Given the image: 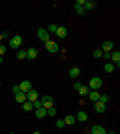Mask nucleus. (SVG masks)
Masks as SVG:
<instances>
[{
    "label": "nucleus",
    "mask_w": 120,
    "mask_h": 134,
    "mask_svg": "<svg viewBox=\"0 0 120 134\" xmlns=\"http://www.w3.org/2000/svg\"><path fill=\"white\" fill-rule=\"evenodd\" d=\"M52 102H54V100H52V96H44V98H40V104H42V108H46V110L54 106Z\"/></svg>",
    "instance_id": "obj_7"
},
{
    "label": "nucleus",
    "mask_w": 120,
    "mask_h": 134,
    "mask_svg": "<svg viewBox=\"0 0 120 134\" xmlns=\"http://www.w3.org/2000/svg\"><path fill=\"white\" fill-rule=\"evenodd\" d=\"M0 64H2V56H0Z\"/></svg>",
    "instance_id": "obj_34"
},
{
    "label": "nucleus",
    "mask_w": 120,
    "mask_h": 134,
    "mask_svg": "<svg viewBox=\"0 0 120 134\" xmlns=\"http://www.w3.org/2000/svg\"><path fill=\"white\" fill-rule=\"evenodd\" d=\"M56 30H58V24H54V22L48 24V28H46V32H48V34H56Z\"/></svg>",
    "instance_id": "obj_20"
},
{
    "label": "nucleus",
    "mask_w": 120,
    "mask_h": 134,
    "mask_svg": "<svg viewBox=\"0 0 120 134\" xmlns=\"http://www.w3.org/2000/svg\"><path fill=\"white\" fill-rule=\"evenodd\" d=\"M18 88H20V92H24V94H26L28 90H32V82H30V80H22V82L18 84Z\"/></svg>",
    "instance_id": "obj_5"
},
{
    "label": "nucleus",
    "mask_w": 120,
    "mask_h": 134,
    "mask_svg": "<svg viewBox=\"0 0 120 134\" xmlns=\"http://www.w3.org/2000/svg\"><path fill=\"white\" fill-rule=\"evenodd\" d=\"M36 116L38 118H46V108H36Z\"/></svg>",
    "instance_id": "obj_25"
},
{
    "label": "nucleus",
    "mask_w": 120,
    "mask_h": 134,
    "mask_svg": "<svg viewBox=\"0 0 120 134\" xmlns=\"http://www.w3.org/2000/svg\"><path fill=\"white\" fill-rule=\"evenodd\" d=\"M68 76H70L72 80H76V78L80 76V68H78V66H72V68L68 70Z\"/></svg>",
    "instance_id": "obj_11"
},
{
    "label": "nucleus",
    "mask_w": 120,
    "mask_h": 134,
    "mask_svg": "<svg viewBox=\"0 0 120 134\" xmlns=\"http://www.w3.org/2000/svg\"><path fill=\"white\" fill-rule=\"evenodd\" d=\"M74 12H76V14H84V0H76V2H74Z\"/></svg>",
    "instance_id": "obj_9"
},
{
    "label": "nucleus",
    "mask_w": 120,
    "mask_h": 134,
    "mask_svg": "<svg viewBox=\"0 0 120 134\" xmlns=\"http://www.w3.org/2000/svg\"><path fill=\"white\" fill-rule=\"evenodd\" d=\"M8 134H14V132H8Z\"/></svg>",
    "instance_id": "obj_35"
},
{
    "label": "nucleus",
    "mask_w": 120,
    "mask_h": 134,
    "mask_svg": "<svg viewBox=\"0 0 120 134\" xmlns=\"http://www.w3.org/2000/svg\"><path fill=\"white\" fill-rule=\"evenodd\" d=\"M36 56H38V50H36V48H28V50H26V58H28V60H36Z\"/></svg>",
    "instance_id": "obj_13"
},
{
    "label": "nucleus",
    "mask_w": 120,
    "mask_h": 134,
    "mask_svg": "<svg viewBox=\"0 0 120 134\" xmlns=\"http://www.w3.org/2000/svg\"><path fill=\"white\" fill-rule=\"evenodd\" d=\"M98 102H104V104H106V102H108V96H106V94H100V98H98Z\"/></svg>",
    "instance_id": "obj_28"
},
{
    "label": "nucleus",
    "mask_w": 120,
    "mask_h": 134,
    "mask_svg": "<svg viewBox=\"0 0 120 134\" xmlns=\"http://www.w3.org/2000/svg\"><path fill=\"white\" fill-rule=\"evenodd\" d=\"M56 128H64V120H56Z\"/></svg>",
    "instance_id": "obj_29"
},
{
    "label": "nucleus",
    "mask_w": 120,
    "mask_h": 134,
    "mask_svg": "<svg viewBox=\"0 0 120 134\" xmlns=\"http://www.w3.org/2000/svg\"><path fill=\"white\" fill-rule=\"evenodd\" d=\"M64 120V126H72V124L76 122V116H72V114H66V118H62Z\"/></svg>",
    "instance_id": "obj_15"
},
{
    "label": "nucleus",
    "mask_w": 120,
    "mask_h": 134,
    "mask_svg": "<svg viewBox=\"0 0 120 134\" xmlns=\"http://www.w3.org/2000/svg\"><path fill=\"white\" fill-rule=\"evenodd\" d=\"M92 56H94V58H104V52L100 50V48H96V50L92 52Z\"/></svg>",
    "instance_id": "obj_26"
},
{
    "label": "nucleus",
    "mask_w": 120,
    "mask_h": 134,
    "mask_svg": "<svg viewBox=\"0 0 120 134\" xmlns=\"http://www.w3.org/2000/svg\"><path fill=\"white\" fill-rule=\"evenodd\" d=\"M36 36H38L42 42H48L50 40V34L46 32V28H38V32H36Z\"/></svg>",
    "instance_id": "obj_6"
},
{
    "label": "nucleus",
    "mask_w": 120,
    "mask_h": 134,
    "mask_svg": "<svg viewBox=\"0 0 120 134\" xmlns=\"http://www.w3.org/2000/svg\"><path fill=\"white\" fill-rule=\"evenodd\" d=\"M8 46H10V48H14V50H20V46H22V38H20V36H10Z\"/></svg>",
    "instance_id": "obj_2"
},
{
    "label": "nucleus",
    "mask_w": 120,
    "mask_h": 134,
    "mask_svg": "<svg viewBox=\"0 0 120 134\" xmlns=\"http://www.w3.org/2000/svg\"><path fill=\"white\" fill-rule=\"evenodd\" d=\"M100 50H102L104 54H110V52L114 50V44H112L110 40H106V42H102V48H100Z\"/></svg>",
    "instance_id": "obj_8"
},
{
    "label": "nucleus",
    "mask_w": 120,
    "mask_h": 134,
    "mask_svg": "<svg viewBox=\"0 0 120 134\" xmlns=\"http://www.w3.org/2000/svg\"><path fill=\"white\" fill-rule=\"evenodd\" d=\"M94 8H96V2H92V0L84 2V10H94Z\"/></svg>",
    "instance_id": "obj_22"
},
{
    "label": "nucleus",
    "mask_w": 120,
    "mask_h": 134,
    "mask_svg": "<svg viewBox=\"0 0 120 134\" xmlns=\"http://www.w3.org/2000/svg\"><path fill=\"white\" fill-rule=\"evenodd\" d=\"M104 70L110 74V72H114V70H116V66L112 64V62H106V64H104Z\"/></svg>",
    "instance_id": "obj_21"
},
{
    "label": "nucleus",
    "mask_w": 120,
    "mask_h": 134,
    "mask_svg": "<svg viewBox=\"0 0 120 134\" xmlns=\"http://www.w3.org/2000/svg\"><path fill=\"white\" fill-rule=\"evenodd\" d=\"M106 134H116V132H106Z\"/></svg>",
    "instance_id": "obj_33"
},
{
    "label": "nucleus",
    "mask_w": 120,
    "mask_h": 134,
    "mask_svg": "<svg viewBox=\"0 0 120 134\" xmlns=\"http://www.w3.org/2000/svg\"><path fill=\"white\" fill-rule=\"evenodd\" d=\"M66 34H68V30L64 26H58V30H56V36L58 38H66Z\"/></svg>",
    "instance_id": "obj_18"
},
{
    "label": "nucleus",
    "mask_w": 120,
    "mask_h": 134,
    "mask_svg": "<svg viewBox=\"0 0 120 134\" xmlns=\"http://www.w3.org/2000/svg\"><path fill=\"white\" fill-rule=\"evenodd\" d=\"M88 120V114H86L84 110H80L78 114H76V122H86Z\"/></svg>",
    "instance_id": "obj_16"
},
{
    "label": "nucleus",
    "mask_w": 120,
    "mask_h": 134,
    "mask_svg": "<svg viewBox=\"0 0 120 134\" xmlns=\"http://www.w3.org/2000/svg\"><path fill=\"white\" fill-rule=\"evenodd\" d=\"M4 38H8V34H6V32H0V44H2V40H4Z\"/></svg>",
    "instance_id": "obj_30"
},
{
    "label": "nucleus",
    "mask_w": 120,
    "mask_h": 134,
    "mask_svg": "<svg viewBox=\"0 0 120 134\" xmlns=\"http://www.w3.org/2000/svg\"><path fill=\"white\" fill-rule=\"evenodd\" d=\"M90 134H106V130L100 124H94V126H90Z\"/></svg>",
    "instance_id": "obj_12"
},
{
    "label": "nucleus",
    "mask_w": 120,
    "mask_h": 134,
    "mask_svg": "<svg viewBox=\"0 0 120 134\" xmlns=\"http://www.w3.org/2000/svg\"><path fill=\"white\" fill-rule=\"evenodd\" d=\"M16 58L18 60H26V50H16Z\"/></svg>",
    "instance_id": "obj_24"
},
{
    "label": "nucleus",
    "mask_w": 120,
    "mask_h": 134,
    "mask_svg": "<svg viewBox=\"0 0 120 134\" xmlns=\"http://www.w3.org/2000/svg\"><path fill=\"white\" fill-rule=\"evenodd\" d=\"M44 46H46V50L52 52V54H54V52H60V46H58L54 40H48V42H44Z\"/></svg>",
    "instance_id": "obj_4"
},
{
    "label": "nucleus",
    "mask_w": 120,
    "mask_h": 134,
    "mask_svg": "<svg viewBox=\"0 0 120 134\" xmlns=\"http://www.w3.org/2000/svg\"><path fill=\"white\" fill-rule=\"evenodd\" d=\"M22 110H24V112H30V110H34L32 102H22Z\"/></svg>",
    "instance_id": "obj_23"
},
{
    "label": "nucleus",
    "mask_w": 120,
    "mask_h": 134,
    "mask_svg": "<svg viewBox=\"0 0 120 134\" xmlns=\"http://www.w3.org/2000/svg\"><path fill=\"white\" fill-rule=\"evenodd\" d=\"M102 88V78L100 76H92L88 82V90H100Z\"/></svg>",
    "instance_id": "obj_1"
},
{
    "label": "nucleus",
    "mask_w": 120,
    "mask_h": 134,
    "mask_svg": "<svg viewBox=\"0 0 120 134\" xmlns=\"http://www.w3.org/2000/svg\"><path fill=\"white\" fill-rule=\"evenodd\" d=\"M88 98H90L92 102H98V98H100V90H90V92H88Z\"/></svg>",
    "instance_id": "obj_14"
},
{
    "label": "nucleus",
    "mask_w": 120,
    "mask_h": 134,
    "mask_svg": "<svg viewBox=\"0 0 120 134\" xmlns=\"http://www.w3.org/2000/svg\"><path fill=\"white\" fill-rule=\"evenodd\" d=\"M26 100H28V102H36V100H38V92H36L34 88L28 90V92H26Z\"/></svg>",
    "instance_id": "obj_10"
},
{
    "label": "nucleus",
    "mask_w": 120,
    "mask_h": 134,
    "mask_svg": "<svg viewBox=\"0 0 120 134\" xmlns=\"http://www.w3.org/2000/svg\"><path fill=\"white\" fill-rule=\"evenodd\" d=\"M94 110H96L98 114H102V112L106 110V104H104V102H94Z\"/></svg>",
    "instance_id": "obj_17"
},
{
    "label": "nucleus",
    "mask_w": 120,
    "mask_h": 134,
    "mask_svg": "<svg viewBox=\"0 0 120 134\" xmlns=\"http://www.w3.org/2000/svg\"><path fill=\"white\" fill-rule=\"evenodd\" d=\"M14 98H16V102H20V104H22V102H28L24 92H16V94H14Z\"/></svg>",
    "instance_id": "obj_19"
},
{
    "label": "nucleus",
    "mask_w": 120,
    "mask_h": 134,
    "mask_svg": "<svg viewBox=\"0 0 120 134\" xmlns=\"http://www.w3.org/2000/svg\"><path fill=\"white\" fill-rule=\"evenodd\" d=\"M32 134H42V132H38V130H34V132H32Z\"/></svg>",
    "instance_id": "obj_32"
},
{
    "label": "nucleus",
    "mask_w": 120,
    "mask_h": 134,
    "mask_svg": "<svg viewBox=\"0 0 120 134\" xmlns=\"http://www.w3.org/2000/svg\"><path fill=\"white\" fill-rule=\"evenodd\" d=\"M46 116L54 118V116H56V108H54V106H52V108H48V110H46Z\"/></svg>",
    "instance_id": "obj_27"
},
{
    "label": "nucleus",
    "mask_w": 120,
    "mask_h": 134,
    "mask_svg": "<svg viewBox=\"0 0 120 134\" xmlns=\"http://www.w3.org/2000/svg\"><path fill=\"white\" fill-rule=\"evenodd\" d=\"M4 52H6V46H4V44H0V56H4Z\"/></svg>",
    "instance_id": "obj_31"
},
{
    "label": "nucleus",
    "mask_w": 120,
    "mask_h": 134,
    "mask_svg": "<svg viewBox=\"0 0 120 134\" xmlns=\"http://www.w3.org/2000/svg\"><path fill=\"white\" fill-rule=\"evenodd\" d=\"M74 90L78 92L80 96H88V92H90L88 86H84V84H80V82H74Z\"/></svg>",
    "instance_id": "obj_3"
}]
</instances>
